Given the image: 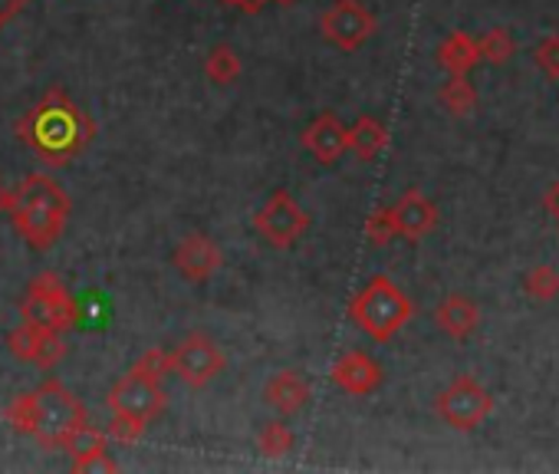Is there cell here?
I'll use <instances>...</instances> for the list:
<instances>
[{"mask_svg":"<svg viewBox=\"0 0 559 474\" xmlns=\"http://www.w3.org/2000/svg\"><path fill=\"white\" fill-rule=\"evenodd\" d=\"M109 408L112 415H129V418H142V422H152L165 412L168 405V395L162 389V379L142 372V369H129L112 389H109Z\"/></svg>","mask_w":559,"mask_h":474,"instance_id":"obj_9","label":"cell"},{"mask_svg":"<svg viewBox=\"0 0 559 474\" xmlns=\"http://www.w3.org/2000/svg\"><path fill=\"white\" fill-rule=\"evenodd\" d=\"M435 412L441 415V422H448L457 431H471L477 425L487 422V415L493 412V395L474 379V376H457L438 399H435Z\"/></svg>","mask_w":559,"mask_h":474,"instance_id":"obj_8","label":"cell"},{"mask_svg":"<svg viewBox=\"0 0 559 474\" xmlns=\"http://www.w3.org/2000/svg\"><path fill=\"white\" fill-rule=\"evenodd\" d=\"M263 399H266V405L276 408L280 415H297V412H304V408L310 405L313 389H310V382H307L304 372H297V369H280V372L266 382Z\"/></svg>","mask_w":559,"mask_h":474,"instance_id":"obj_17","label":"cell"},{"mask_svg":"<svg viewBox=\"0 0 559 474\" xmlns=\"http://www.w3.org/2000/svg\"><path fill=\"white\" fill-rule=\"evenodd\" d=\"M523 294L536 304H549L559 297V271L552 264H536L523 274Z\"/></svg>","mask_w":559,"mask_h":474,"instance_id":"obj_23","label":"cell"},{"mask_svg":"<svg viewBox=\"0 0 559 474\" xmlns=\"http://www.w3.org/2000/svg\"><path fill=\"white\" fill-rule=\"evenodd\" d=\"M63 451L70 454L73 471H119L109 454V435L103 428H93L90 422L63 441Z\"/></svg>","mask_w":559,"mask_h":474,"instance_id":"obj_14","label":"cell"},{"mask_svg":"<svg viewBox=\"0 0 559 474\" xmlns=\"http://www.w3.org/2000/svg\"><path fill=\"white\" fill-rule=\"evenodd\" d=\"M224 4H227V8H240V0H224Z\"/></svg>","mask_w":559,"mask_h":474,"instance_id":"obj_34","label":"cell"},{"mask_svg":"<svg viewBox=\"0 0 559 474\" xmlns=\"http://www.w3.org/2000/svg\"><path fill=\"white\" fill-rule=\"evenodd\" d=\"M300 142H304V149H307L317 162L336 165V162L346 155V149H349V129L336 119V112H323V116H317V119L304 129Z\"/></svg>","mask_w":559,"mask_h":474,"instance_id":"obj_15","label":"cell"},{"mask_svg":"<svg viewBox=\"0 0 559 474\" xmlns=\"http://www.w3.org/2000/svg\"><path fill=\"white\" fill-rule=\"evenodd\" d=\"M477 54H480V60H487V63H493V67H503V63H510V57L516 54V44H513V37H510L507 27H493V31H487V34L477 40Z\"/></svg>","mask_w":559,"mask_h":474,"instance_id":"obj_24","label":"cell"},{"mask_svg":"<svg viewBox=\"0 0 559 474\" xmlns=\"http://www.w3.org/2000/svg\"><path fill=\"white\" fill-rule=\"evenodd\" d=\"M392 214L399 234L408 237V241H421V237H428L438 227V204L418 188H408L399 198V204H392Z\"/></svg>","mask_w":559,"mask_h":474,"instance_id":"obj_16","label":"cell"},{"mask_svg":"<svg viewBox=\"0 0 559 474\" xmlns=\"http://www.w3.org/2000/svg\"><path fill=\"white\" fill-rule=\"evenodd\" d=\"M273 4H280V8H294V4H300V0H273Z\"/></svg>","mask_w":559,"mask_h":474,"instance_id":"obj_33","label":"cell"},{"mask_svg":"<svg viewBox=\"0 0 559 474\" xmlns=\"http://www.w3.org/2000/svg\"><path fill=\"white\" fill-rule=\"evenodd\" d=\"M435 323L444 336L451 340H467L477 333L480 327V310L471 297L464 294H448L438 307H435Z\"/></svg>","mask_w":559,"mask_h":474,"instance_id":"obj_18","label":"cell"},{"mask_svg":"<svg viewBox=\"0 0 559 474\" xmlns=\"http://www.w3.org/2000/svg\"><path fill=\"white\" fill-rule=\"evenodd\" d=\"M294 448V431L284 422H266V428L260 431V451L266 458H284Z\"/></svg>","mask_w":559,"mask_h":474,"instance_id":"obj_25","label":"cell"},{"mask_svg":"<svg viewBox=\"0 0 559 474\" xmlns=\"http://www.w3.org/2000/svg\"><path fill=\"white\" fill-rule=\"evenodd\" d=\"M389 145V129L376 116H359L349 129V152H356L362 162H372L385 152Z\"/></svg>","mask_w":559,"mask_h":474,"instance_id":"obj_20","label":"cell"},{"mask_svg":"<svg viewBox=\"0 0 559 474\" xmlns=\"http://www.w3.org/2000/svg\"><path fill=\"white\" fill-rule=\"evenodd\" d=\"M8 194H11V188L4 185V178H0V214L8 211Z\"/></svg>","mask_w":559,"mask_h":474,"instance_id":"obj_32","label":"cell"},{"mask_svg":"<svg viewBox=\"0 0 559 474\" xmlns=\"http://www.w3.org/2000/svg\"><path fill=\"white\" fill-rule=\"evenodd\" d=\"M8 349L21 359V363H31L37 369H57V363L67 359V343H63V333H53V330H44V327H34V323H21L17 330L8 333Z\"/></svg>","mask_w":559,"mask_h":474,"instance_id":"obj_11","label":"cell"},{"mask_svg":"<svg viewBox=\"0 0 559 474\" xmlns=\"http://www.w3.org/2000/svg\"><path fill=\"white\" fill-rule=\"evenodd\" d=\"M415 307L405 297V291L389 281L385 274L372 277L353 300H349V320L372 336L376 343H389L392 336H399L405 330V323L412 320Z\"/></svg>","mask_w":559,"mask_h":474,"instance_id":"obj_4","label":"cell"},{"mask_svg":"<svg viewBox=\"0 0 559 474\" xmlns=\"http://www.w3.org/2000/svg\"><path fill=\"white\" fill-rule=\"evenodd\" d=\"M243 63H240V54L230 47V44H217L207 60H204V76L214 83V86H230L237 76H240Z\"/></svg>","mask_w":559,"mask_h":474,"instance_id":"obj_21","label":"cell"},{"mask_svg":"<svg viewBox=\"0 0 559 474\" xmlns=\"http://www.w3.org/2000/svg\"><path fill=\"white\" fill-rule=\"evenodd\" d=\"M21 320L53 330V333H70L76 330V297L67 291V284L57 274H40L31 281L24 300H21Z\"/></svg>","mask_w":559,"mask_h":474,"instance_id":"obj_5","label":"cell"},{"mask_svg":"<svg viewBox=\"0 0 559 474\" xmlns=\"http://www.w3.org/2000/svg\"><path fill=\"white\" fill-rule=\"evenodd\" d=\"M224 369H227V356L207 333H188L168 353V372H175L188 389H204Z\"/></svg>","mask_w":559,"mask_h":474,"instance_id":"obj_7","label":"cell"},{"mask_svg":"<svg viewBox=\"0 0 559 474\" xmlns=\"http://www.w3.org/2000/svg\"><path fill=\"white\" fill-rule=\"evenodd\" d=\"M382 379H385L382 366H379L369 353H362V349L343 353V356L336 359V366H333V382H336V389H343L346 395H356V399L372 395V392L382 386Z\"/></svg>","mask_w":559,"mask_h":474,"instance_id":"obj_13","label":"cell"},{"mask_svg":"<svg viewBox=\"0 0 559 474\" xmlns=\"http://www.w3.org/2000/svg\"><path fill=\"white\" fill-rule=\"evenodd\" d=\"M543 208H546V214H552V217L559 221V181H552V185L546 188V194H543Z\"/></svg>","mask_w":559,"mask_h":474,"instance_id":"obj_30","label":"cell"},{"mask_svg":"<svg viewBox=\"0 0 559 474\" xmlns=\"http://www.w3.org/2000/svg\"><path fill=\"white\" fill-rule=\"evenodd\" d=\"M96 135V122L93 116L70 99L67 90L50 86L17 122V139L40 155L47 165H70L73 158H80L90 142Z\"/></svg>","mask_w":559,"mask_h":474,"instance_id":"obj_1","label":"cell"},{"mask_svg":"<svg viewBox=\"0 0 559 474\" xmlns=\"http://www.w3.org/2000/svg\"><path fill=\"white\" fill-rule=\"evenodd\" d=\"M171 264L178 268V274L188 281V284H204L217 274L221 268V251L217 245L211 241L207 234L194 230V234H185L175 254H171Z\"/></svg>","mask_w":559,"mask_h":474,"instance_id":"obj_12","label":"cell"},{"mask_svg":"<svg viewBox=\"0 0 559 474\" xmlns=\"http://www.w3.org/2000/svg\"><path fill=\"white\" fill-rule=\"evenodd\" d=\"M145 428H148V422H142V418L112 415V418H109V428H106V435H109V438H116V441H126V445H132V441H139V438L145 435Z\"/></svg>","mask_w":559,"mask_h":474,"instance_id":"obj_28","label":"cell"},{"mask_svg":"<svg viewBox=\"0 0 559 474\" xmlns=\"http://www.w3.org/2000/svg\"><path fill=\"white\" fill-rule=\"evenodd\" d=\"M253 227L257 234L263 237V241L276 251L284 248H294L300 237L307 234L310 227V214L304 211V204L290 194V191H273L266 198V204L253 214Z\"/></svg>","mask_w":559,"mask_h":474,"instance_id":"obj_6","label":"cell"},{"mask_svg":"<svg viewBox=\"0 0 559 474\" xmlns=\"http://www.w3.org/2000/svg\"><path fill=\"white\" fill-rule=\"evenodd\" d=\"M438 67L448 73V76H467L477 63H480V54H477V40L464 31H454L441 40L438 47Z\"/></svg>","mask_w":559,"mask_h":474,"instance_id":"obj_19","label":"cell"},{"mask_svg":"<svg viewBox=\"0 0 559 474\" xmlns=\"http://www.w3.org/2000/svg\"><path fill=\"white\" fill-rule=\"evenodd\" d=\"M8 214L14 221V230L24 237V245L37 254H44V251L57 248V241L63 237L70 214H73V201L57 178L27 175L8 194Z\"/></svg>","mask_w":559,"mask_h":474,"instance_id":"obj_2","label":"cell"},{"mask_svg":"<svg viewBox=\"0 0 559 474\" xmlns=\"http://www.w3.org/2000/svg\"><path fill=\"white\" fill-rule=\"evenodd\" d=\"M266 8V0H240V11L243 14H260Z\"/></svg>","mask_w":559,"mask_h":474,"instance_id":"obj_31","label":"cell"},{"mask_svg":"<svg viewBox=\"0 0 559 474\" xmlns=\"http://www.w3.org/2000/svg\"><path fill=\"white\" fill-rule=\"evenodd\" d=\"M533 57H536V67H539L552 83H559V34L543 37V40L536 44Z\"/></svg>","mask_w":559,"mask_h":474,"instance_id":"obj_27","label":"cell"},{"mask_svg":"<svg viewBox=\"0 0 559 474\" xmlns=\"http://www.w3.org/2000/svg\"><path fill=\"white\" fill-rule=\"evenodd\" d=\"M438 99L451 116H471L477 109V90L467 76H448V83L438 90Z\"/></svg>","mask_w":559,"mask_h":474,"instance_id":"obj_22","label":"cell"},{"mask_svg":"<svg viewBox=\"0 0 559 474\" xmlns=\"http://www.w3.org/2000/svg\"><path fill=\"white\" fill-rule=\"evenodd\" d=\"M8 422L17 431L37 438L44 448H63V441L90 422V412L60 379H47L8 405Z\"/></svg>","mask_w":559,"mask_h":474,"instance_id":"obj_3","label":"cell"},{"mask_svg":"<svg viewBox=\"0 0 559 474\" xmlns=\"http://www.w3.org/2000/svg\"><path fill=\"white\" fill-rule=\"evenodd\" d=\"M366 237H369V241H372L376 248H385V245L395 241V237H399V227H395L392 208H379V211L369 214V221H366Z\"/></svg>","mask_w":559,"mask_h":474,"instance_id":"obj_26","label":"cell"},{"mask_svg":"<svg viewBox=\"0 0 559 474\" xmlns=\"http://www.w3.org/2000/svg\"><path fill=\"white\" fill-rule=\"evenodd\" d=\"M376 27H379V21L362 0H333L320 17L323 37L346 54H356L359 47H366L369 37L376 34Z\"/></svg>","mask_w":559,"mask_h":474,"instance_id":"obj_10","label":"cell"},{"mask_svg":"<svg viewBox=\"0 0 559 474\" xmlns=\"http://www.w3.org/2000/svg\"><path fill=\"white\" fill-rule=\"evenodd\" d=\"M135 369H142V372H148V376L162 379V376L168 372V353H162V349L155 346V349H148V353L135 363Z\"/></svg>","mask_w":559,"mask_h":474,"instance_id":"obj_29","label":"cell"}]
</instances>
